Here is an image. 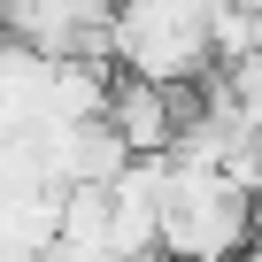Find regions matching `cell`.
Wrapping results in <instances>:
<instances>
[{"instance_id":"obj_1","label":"cell","mask_w":262,"mask_h":262,"mask_svg":"<svg viewBox=\"0 0 262 262\" xmlns=\"http://www.w3.org/2000/svg\"><path fill=\"white\" fill-rule=\"evenodd\" d=\"M155 254L162 262H239L247 254V193L208 170L162 155L155 178Z\"/></svg>"},{"instance_id":"obj_2","label":"cell","mask_w":262,"mask_h":262,"mask_svg":"<svg viewBox=\"0 0 262 262\" xmlns=\"http://www.w3.org/2000/svg\"><path fill=\"white\" fill-rule=\"evenodd\" d=\"M247 247H254V254H262V185H254V193H247Z\"/></svg>"}]
</instances>
